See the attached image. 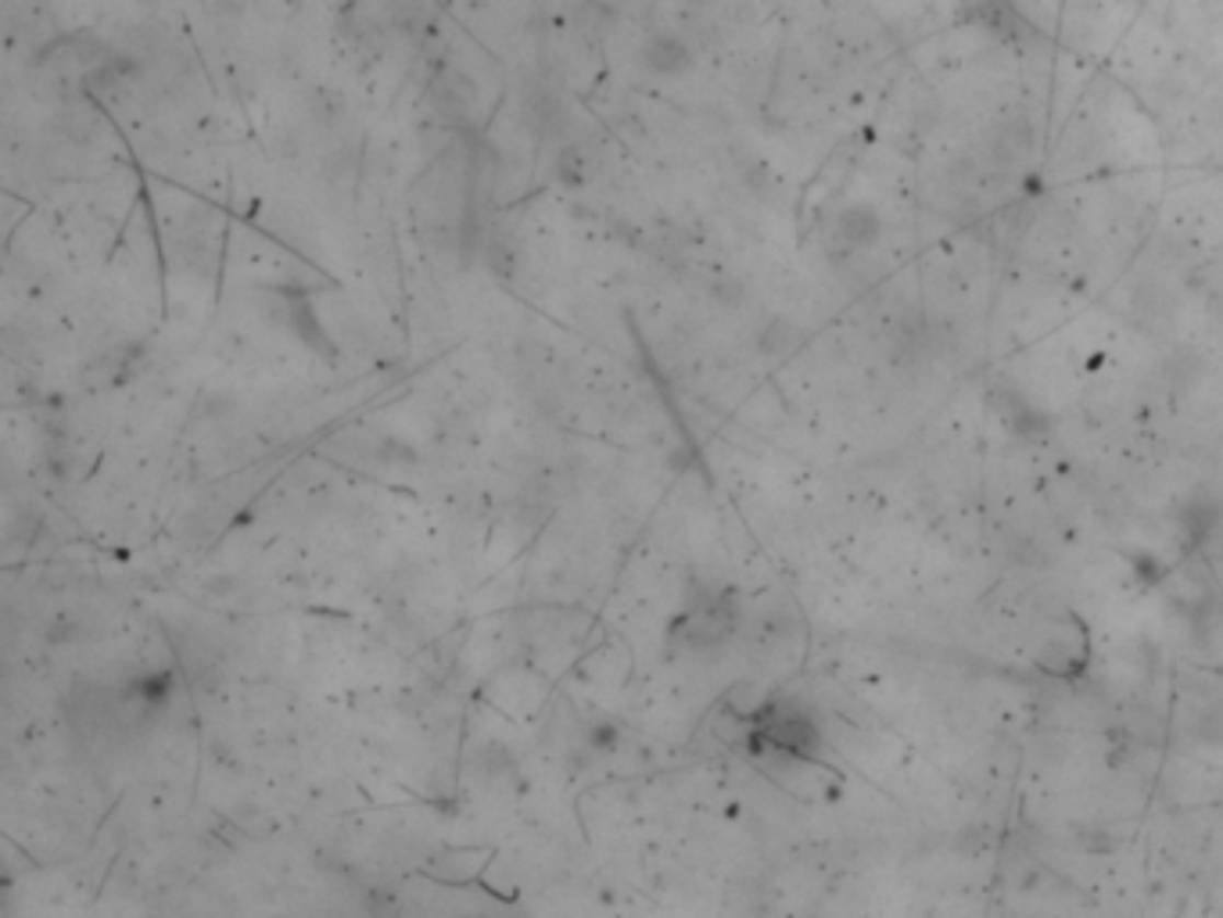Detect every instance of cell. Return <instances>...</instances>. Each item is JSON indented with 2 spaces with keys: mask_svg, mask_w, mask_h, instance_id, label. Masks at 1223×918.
<instances>
[{
  "mask_svg": "<svg viewBox=\"0 0 1223 918\" xmlns=\"http://www.w3.org/2000/svg\"><path fill=\"white\" fill-rule=\"evenodd\" d=\"M639 65L656 80H678L693 69V47L678 33H650L639 47Z\"/></svg>",
  "mask_w": 1223,
  "mask_h": 918,
  "instance_id": "1",
  "label": "cell"
},
{
  "mask_svg": "<svg viewBox=\"0 0 1223 918\" xmlns=\"http://www.w3.org/2000/svg\"><path fill=\"white\" fill-rule=\"evenodd\" d=\"M671 635L686 642L689 650L715 646L718 639H725V635H729L725 603H721V599H700V603H689L686 618H682L675 628H671Z\"/></svg>",
  "mask_w": 1223,
  "mask_h": 918,
  "instance_id": "2",
  "label": "cell"
}]
</instances>
